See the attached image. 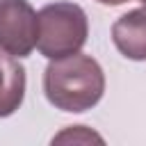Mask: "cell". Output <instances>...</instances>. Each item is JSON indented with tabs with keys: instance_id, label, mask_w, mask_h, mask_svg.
Listing matches in <instances>:
<instances>
[{
	"instance_id": "2",
	"label": "cell",
	"mask_w": 146,
	"mask_h": 146,
	"mask_svg": "<svg viewBox=\"0 0 146 146\" xmlns=\"http://www.w3.org/2000/svg\"><path fill=\"white\" fill-rule=\"evenodd\" d=\"M39 34L36 48L48 59H59L87 43L89 21L80 5L75 2H50L39 14Z\"/></svg>"
},
{
	"instance_id": "6",
	"label": "cell",
	"mask_w": 146,
	"mask_h": 146,
	"mask_svg": "<svg viewBox=\"0 0 146 146\" xmlns=\"http://www.w3.org/2000/svg\"><path fill=\"white\" fill-rule=\"evenodd\" d=\"M62 141H98V144H103V137L87 130L84 125H71L64 132H59L57 137H52V144H62Z\"/></svg>"
},
{
	"instance_id": "4",
	"label": "cell",
	"mask_w": 146,
	"mask_h": 146,
	"mask_svg": "<svg viewBox=\"0 0 146 146\" xmlns=\"http://www.w3.org/2000/svg\"><path fill=\"white\" fill-rule=\"evenodd\" d=\"M112 41L123 57L135 62H146V5L114 21Z\"/></svg>"
},
{
	"instance_id": "7",
	"label": "cell",
	"mask_w": 146,
	"mask_h": 146,
	"mask_svg": "<svg viewBox=\"0 0 146 146\" xmlns=\"http://www.w3.org/2000/svg\"><path fill=\"white\" fill-rule=\"evenodd\" d=\"M96 2H100V5H123L128 0H96Z\"/></svg>"
},
{
	"instance_id": "1",
	"label": "cell",
	"mask_w": 146,
	"mask_h": 146,
	"mask_svg": "<svg viewBox=\"0 0 146 146\" xmlns=\"http://www.w3.org/2000/svg\"><path fill=\"white\" fill-rule=\"evenodd\" d=\"M105 91V73L89 55H66L52 59L43 71V94L48 103L62 112H87Z\"/></svg>"
},
{
	"instance_id": "3",
	"label": "cell",
	"mask_w": 146,
	"mask_h": 146,
	"mask_svg": "<svg viewBox=\"0 0 146 146\" xmlns=\"http://www.w3.org/2000/svg\"><path fill=\"white\" fill-rule=\"evenodd\" d=\"M39 16L27 0H0V48L27 57L36 46Z\"/></svg>"
},
{
	"instance_id": "5",
	"label": "cell",
	"mask_w": 146,
	"mask_h": 146,
	"mask_svg": "<svg viewBox=\"0 0 146 146\" xmlns=\"http://www.w3.org/2000/svg\"><path fill=\"white\" fill-rule=\"evenodd\" d=\"M25 96V68L23 64L0 48V119L11 116Z\"/></svg>"
},
{
	"instance_id": "8",
	"label": "cell",
	"mask_w": 146,
	"mask_h": 146,
	"mask_svg": "<svg viewBox=\"0 0 146 146\" xmlns=\"http://www.w3.org/2000/svg\"><path fill=\"white\" fill-rule=\"evenodd\" d=\"M141 2H144V5H146V0H141Z\"/></svg>"
}]
</instances>
